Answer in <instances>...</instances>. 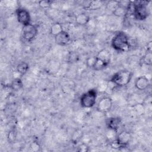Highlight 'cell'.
I'll return each instance as SVG.
<instances>
[{
  "label": "cell",
  "instance_id": "cell-1",
  "mask_svg": "<svg viewBox=\"0 0 152 152\" xmlns=\"http://www.w3.org/2000/svg\"><path fill=\"white\" fill-rule=\"evenodd\" d=\"M112 47L116 50L126 52L130 48V43L127 34L124 31H119L112 39Z\"/></svg>",
  "mask_w": 152,
  "mask_h": 152
},
{
  "label": "cell",
  "instance_id": "cell-2",
  "mask_svg": "<svg viewBox=\"0 0 152 152\" xmlns=\"http://www.w3.org/2000/svg\"><path fill=\"white\" fill-rule=\"evenodd\" d=\"M132 75V72L129 70H121L112 76L110 81L118 86H125L131 81Z\"/></svg>",
  "mask_w": 152,
  "mask_h": 152
},
{
  "label": "cell",
  "instance_id": "cell-3",
  "mask_svg": "<svg viewBox=\"0 0 152 152\" xmlns=\"http://www.w3.org/2000/svg\"><path fill=\"white\" fill-rule=\"evenodd\" d=\"M147 1L133 2L134 9L132 15L138 20H144L149 15V11L147 8Z\"/></svg>",
  "mask_w": 152,
  "mask_h": 152
},
{
  "label": "cell",
  "instance_id": "cell-4",
  "mask_svg": "<svg viewBox=\"0 0 152 152\" xmlns=\"http://www.w3.org/2000/svg\"><path fill=\"white\" fill-rule=\"evenodd\" d=\"M97 91L90 89L83 93L80 97V104L83 107L90 108L94 106L97 99Z\"/></svg>",
  "mask_w": 152,
  "mask_h": 152
},
{
  "label": "cell",
  "instance_id": "cell-5",
  "mask_svg": "<svg viewBox=\"0 0 152 152\" xmlns=\"http://www.w3.org/2000/svg\"><path fill=\"white\" fill-rule=\"evenodd\" d=\"M37 34V27L32 24H29L26 26H24L21 31V35L24 40L26 42L32 41Z\"/></svg>",
  "mask_w": 152,
  "mask_h": 152
},
{
  "label": "cell",
  "instance_id": "cell-6",
  "mask_svg": "<svg viewBox=\"0 0 152 152\" xmlns=\"http://www.w3.org/2000/svg\"><path fill=\"white\" fill-rule=\"evenodd\" d=\"M18 21L22 25L26 26L30 24L31 17L28 11L24 8H18L16 10Z\"/></svg>",
  "mask_w": 152,
  "mask_h": 152
},
{
  "label": "cell",
  "instance_id": "cell-7",
  "mask_svg": "<svg viewBox=\"0 0 152 152\" xmlns=\"http://www.w3.org/2000/svg\"><path fill=\"white\" fill-rule=\"evenodd\" d=\"M112 99L109 97H103L99 101L97 105V109L102 113H106L110 110L112 107Z\"/></svg>",
  "mask_w": 152,
  "mask_h": 152
},
{
  "label": "cell",
  "instance_id": "cell-8",
  "mask_svg": "<svg viewBox=\"0 0 152 152\" xmlns=\"http://www.w3.org/2000/svg\"><path fill=\"white\" fill-rule=\"evenodd\" d=\"M131 138V135L129 132L122 131L118 134L116 140L121 145V148H123L127 146L128 143L130 142Z\"/></svg>",
  "mask_w": 152,
  "mask_h": 152
},
{
  "label": "cell",
  "instance_id": "cell-9",
  "mask_svg": "<svg viewBox=\"0 0 152 152\" xmlns=\"http://www.w3.org/2000/svg\"><path fill=\"white\" fill-rule=\"evenodd\" d=\"M70 40V35L68 32L64 30L55 36V43L59 46H65L69 43Z\"/></svg>",
  "mask_w": 152,
  "mask_h": 152
},
{
  "label": "cell",
  "instance_id": "cell-10",
  "mask_svg": "<svg viewBox=\"0 0 152 152\" xmlns=\"http://www.w3.org/2000/svg\"><path fill=\"white\" fill-rule=\"evenodd\" d=\"M135 87L139 90H144L150 85L149 80L145 76H140L135 80Z\"/></svg>",
  "mask_w": 152,
  "mask_h": 152
},
{
  "label": "cell",
  "instance_id": "cell-11",
  "mask_svg": "<svg viewBox=\"0 0 152 152\" xmlns=\"http://www.w3.org/2000/svg\"><path fill=\"white\" fill-rule=\"evenodd\" d=\"M121 124V119L119 117H112L107 119L106 125L109 129L117 131Z\"/></svg>",
  "mask_w": 152,
  "mask_h": 152
},
{
  "label": "cell",
  "instance_id": "cell-12",
  "mask_svg": "<svg viewBox=\"0 0 152 152\" xmlns=\"http://www.w3.org/2000/svg\"><path fill=\"white\" fill-rule=\"evenodd\" d=\"M110 52L106 49H103L101 50H100L97 55H96V57L99 58V59L103 61L107 64H109L110 61Z\"/></svg>",
  "mask_w": 152,
  "mask_h": 152
},
{
  "label": "cell",
  "instance_id": "cell-13",
  "mask_svg": "<svg viewBox=\"0 0 152 152\" xmlns=\"http://www.w3.org/2000/svg\"><path fill=\"white\" fill-rule=\"evenodd\" d=\"M90 16L86 13L78 14L75 17V22L77 24L80 26H85L90 21Z\"/></svg>",
  "mask_w": 152,
  "mask_h": 152
},
{
  "label": "cell",
  "instance_id": "cell-14",
  "mask_svg": "<svg viewBox=\"0 0 152 152\" xmlns=\"http://www.w3.org/2000/svg\"><path fill=\"white\" fill-rule=\"evenodd\" d=\"M23 83L20 78H16L14 79L10 85L11 89L12 90L16 91L21 90L23 88Z\"/></svg>",
  "mask_w": 152,
  "mask_h": 152
},
{
  "label": "cell",
  "instance_id": "cell-15",
  "mask_svg": "<svg viewBox=\"0 0 152 152\" xmlns=\"http://www.w3.org/2000/svg\"><path fill=\"white\" fill-rule=\"evenodd\" d=\"M62 31H63L62 26L59 23H55L53 24L51 26L50 29V34L54 36V37L55 36H56L57 34H58L59 33H60Z\"/></svg>",
  "mask_w": 152,
  "mask_h": 152
},
{
  "label": "cell",
  "instance_id": "cell-16",
  "mask_svg": "<svg viewBox=\"0 0 152 152\" xmlns=\"http://www.w3.org/2000/svg\"><path fill=\"white\" fill-rule=\"evenodd\" d=\"M29 66L26 62H21L17 66V71L21 75H24L28 70Z\"/></svg>",
  "mask_w": 152,
  "mask_h": 152
},
{
  "label": "cell",
  "instance_id": "cell-17",
  "mask_svg": "<svg viewBox=\"0 0 152 152\" xmlns=\"http://www.w3.org/2000/svg\"><path fill=\"white\" fill-rule=\"evenodd\" d=\"M107 65H108V64H107L106 63H105L104 62H103V61L99 59V58H97L96 57V62H95L92 68L93 69H94L95 71H100V70H102L104 68H105L106 66H107Z\"/></svg>",
  "mask_w": 152,
  "mask_h": 152
},
{
  "label": "cell",
  "instance_id": "cell-18",
  "mask_svg": "<svg viewBox=\"0 0 152 152\" xmlns=\"http://www.w3.org/2000/svg\"><path fill=\"white\" fill-rule=\"evenodd\" d=\"M126 11V7H125L119 4L118 7L112 12V13L115 16L121 17L123 15H125Z\"/></svg>",
  "mask_w": 152,
  "mask_h": 152
},
{
  "label": "cell",
  "instance_id": "cell-19",
  "mask_svg": "<svg viewBox=\"0 0 152 152\" xmlns=\"http://www.w3.org/2000/svg\"><path fill=\"white\" fill-rule=\"evenodd\" d=\"M103 5V2L102 1H90L89 6L87 10H96L100 8Z\"/></svg>",
  "mask_w": 152,
  "mask_h": 152
},
{
  "label": "cell",
  "instance_id": "cell-20",
  "mask_svg": "<svg viewBox=\"0 0 152 152\" xmlns=\"http://www.w3.org/2000/svg\"><path fill=\"white\" fill-rule=\"evenodd\" d=\"M151 57L152 54L151 52L150 51H147L145 55L142 57L141 58V62L144 64L147 65H151Z\"/></svg>",
  "mask_w": 152,
  "mask_h": 152
},
{
  "label": "cell",
  "instance_id": "cell-21",
  "mask_svg": "<svg viewBox=\"0 0 152 152\" xmlns=\"http://www.w3.org/2000/svg\"><path fill=\"white\" fill-rule=\"evenodd\" d=\"M53 1L49 0H43L39 1V5L40 8L43 9L49 8L52 4Z\"/></svg>",
  "mask_w": 152,
  "mask_h": 152
},
{
  "label": "cell",
  "instance_id": "cell-22",
  "mask_svg": "<svg viewBox=\"0 0 152 152\" xmlns=\"http://www.w3.org/2000/svg\"><path fill=\"white\" fill-rule=\"evenodd\" d=\"M119 4V3L118 1H109L106 5L107 8L113 12L118 7Z\"/></svg>",
  "mask_w": 152,
  "mask_h": 152
},
{
  "label": "cell",
  "instance_id": "cell-23",
  "mask_svg": "<svg viewBox=\"0 0 152 152\" xmlns=\"http://www.w3.org/2000/svg\"><path fill=\"white\" fill-rule=\"evenodd\" d=\"M96 59V56H92L88 57L86 60V65L88 68H93Z\"/></svg>",
  "mask_w": 152,
  "mask_h": 152
},
{
  "label": "cell",
  "instance_id": "cell-24",
  "mask_svg": "<svg viewBox=\"0 0 152 152\" xmlns=\"http://www.w3.org/2000/svg\"><path fill=\"white\" fill-rule=\"evenodd\" d=\"M15 133L14 131H11L10 132H9L8 135V140L10 142H12L13 141H14L15 139Z\"/></svg>",
  "mask_w": 152,
  "mask_h": 152
},
{
  "label": "cell",
  "instance_id": "cell-25",
  "mask_svg": "<svg viewBox=\"0 0 152 152\" xmlns=\"http://www.w3.org/2000/svg\"><path fill=\"white\" fill-rule=\"evenodd\" d=\"M78 151H88V147L85 144H82L80 145L78 147Z\"/></svg>",
  "mask_w": 152,
  "mask_h": 152
},
{
  "label": "cell",
  "instance_id": "cell-26",
  "mask_svg": "<svg viewBox=\"0 0 152 152\" xmlns=\"http://www.w3.org/2000/svg\"><path fill=\"white\" fill-rule=\"evenodd\" d=\"M147 51L151 52V41L147 43Z\"/></svg>",
  "mask_w": 152,
  "mask_h": 152
}]
</instances>
